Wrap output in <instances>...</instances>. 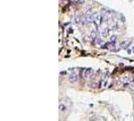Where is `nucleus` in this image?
I'll return each mask as SVG.
<instances>
[{
    "mask_svg": "<svg viewBox=\"0 0 134 121\" xmlns=\"http://www.w3.org/2000/svg\"><path fill=\"white\" fill-rule=\"evenodd\" d=\"M69 80H70L71 83H76V82L79 80V75H78V73H76V72L72 73V74L70 75V77H69Z\"/></svg>",
    "mask_w": 134,
    "mask_h": 121,
    "instance_id": "obj_1",
    "label": "nucleus"
},
{
    "mask_svg": "<svg viewBox=\"0 0 134 121\" xmlns=\"http://www.w3.org/2000/svg\"><path fill=\"white\" fill-rule=\"evenodd\" d=\"M64 110H66V106L64 107V105L61 104V106H60V111H61V112H64Z\"/></svg>",
    "mask_w": 134,
    "mask_h": 121,
    "instance_id": "obj_3",
    "label": "nucleus"
},
{
    "mask_svg": "<svg viewBox=\"0 0 134 121\" xmlns=\"http://www.w3.org/2000/svg\"><path fill=\"white\" fill-rule=\"evenodd\" d=\"M132 54H134V46L132 47Z\"/></svg>",
    "mask_w": 134,
    "mask_h": 121,
    "instance_id": "obj_4",
    "label": "nucleus"
},
{
    "mask_svg": "<svg viewBox=\"0 0 134 121\" xmlns=\"http://www.w3.org/2000/svg\"><path fill=\"white\" fill-rule=\"evenodd\" d=\"M130 43H131V41H124V42L121 44V47H122V48H126L128 45H130Z\"/></svg>",
    "mask_w": 134,
    "mask_h": 121,
    "instance_id": "obj_2",
    "label": "nucleus"
}]
</instances>
